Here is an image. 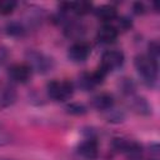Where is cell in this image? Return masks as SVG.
I'll return each mask as SVG.
<instances>
[{"label": "cell", "mask_w": 160, "mask_h": 160, "mask_svg": "<svg viewBox=\"0 0 160 160\" xmlns=\"http://www.w3.org/2000/svg\"><path fill=\"white\" fill-rule=\"evenodd\" d=\"M135 69L148 86H154L158 81V64L148 55H138L134 60Z\"/></svg>", "instance_id": "obj_1"}, {"label": "cell", "mask_w": 160, "mask_h": 160, "mask_svg": "<svg viewBox=\"0 0 160 160\" xmlns=\"http://www.w3.org/2000/svg\"><path fill=\"white\" fill-rule=\"evenodd\" d=\"M26 59H28V65L30 66L31 71H36L39 74H46L51 71L54 68L52 58H50L49 55L41 51L31 50L28 52Z\"/></svg>", "instance_id": "obj_2"}, {"label": "cell", "mask_w": 160, "mask_h": 160, "mask_svg": "<svg viewBox=\"0 0 160 160\" xmlns=\"http://www.w3.org/2000/svg\"><path fill=\"white\" fill-rule=\"evenodd\" d=\"M48 95L55 101H66L74 94V86L66 80H52L46 86Z\"/></svg>", "instance_id": "obj_3"}, {"label": "cell", "mask_w": 160, "mask_h": 160, "mask_svg": "<svg viewBox=\"0 0 160 160\" xmlns=\"http://www.w3.org/2000/svg\"><path fill=\"white\" fill-rule=\"evenodd\" d=\"M124 59H125V56H124L122 51H120V50H108L101 56L100 68L106 72L114 71V70L122 66Z\"/></svg>", "instance_id": "obj_4"}, {"label": "cell", "mask_w": 160, "mask_h": 160, "mask_svg": "<svg viewBox=\"0 0 160 160\" xmlns=\"http://www.w3.org/2000/svg\"><path fill=\"white\" fill-rule=\"evenodd\" d=\"M90 52H91V48H90V45L88 42L76 41L69 48L68 56L74 62H84L89 58Z\"/></svg>", "instance_id": "obj_5"}, {"label": "cell", "mask_w": 160, "mask_h": 160, "mask_svg": "<svg viewBox=\"0 0 160 160\" xmlns=\"http://www.w3.org/2000/svg\"><path fill=\"white\" fill-rule=\"evenodd\" d=\"M114 148L118 151L128 155L130 159H138L141 155V146L139 144L126 140V139H115Z\"/></svg>", "instance_id": "obj_6"}, {"label": "cell", "mask_w": 160, "mask_h": 160, "mask_svg": "<svg viewBox=\"0 0 160 160\" xmlns=\"http://www.w3.org/2000/svg\"><path fill=\"white\" fill-rule=\"evenodd\" d=\"M31 69L28 64H14L9 68V78L19 84H25L31 78Z\"/></svg>", "instance_id": "obj_7"}, {"label": "cell", "mask_w": 160, "mask_h": 160, "mask_svg": "<svg viewBox=\"0 0 160 160\" xmlns=\"http://www.w3.org/2000/svg\"><path fill=\"white\" fill-rule=\"evenodd\" d=\"M79 155H81L86 160H95L99 155V146L95 139H86L78 148Z\"/></svg>", "instance_id": "obj_8"}, {"label": "cell", "mask_w": 160, "mask_h": 160, "mask_svg": "<svg viewBox=\"0 0 160 160\" xmlns=\"http://www.w3.org/2000/svg\"><path fill=\"white\" fill-rule=\"evenodd\" d=\"M119 35V30L116 26L110 25V24H104L96 32V39L101 44H111L116 40Z\"/></svg>", "instance_id": "obj_9"}, {"label": "cell", "mask_w": 160, "mask_h": 160, "mask_svg": "<svg viewBox=\"0 0 160 160\" xmlns=\"http://www.w3.org/2000/svg\"><path fill=\"white\" fill-rule=\"evenodd\" d=\"M91 104H92V106L96 110L106 111V110H109V109H111L114 106L115 101H114V98H112L111 94H109V92H100V94H98L96 96L92 98Z\"/></svg>", "instance_id": "obj_10"}, {"label": "cell", "mask_w": 160, "mask_h": 160, "mask_svg": "<svg viewBox=\"0 0 160 160\" xmlns=\"http://www.w3.org/2000/svg\"><path fill=\"white\" fill-rule=\"evenodd\" d=\"M129 106L132 109V111H135L136 114L140 115H149L151 114V105L148 102L146 99H144L142 96H134L130 95V100H129Z\"/></svg>", "instance_id": "obj_11"}, {"label": "cell", "mask_w": 160, "mask_h": 160, "mask_svg": "<svg viewBox=\"0 0 160 160\" xmlns=\"http://www.w3.org/2000/svg\"><path fill=\"white\" fill-rule=\"evenodd\" d=\"M16 100V91L8 84H0V109L12 105Z\"/></svg>", "instance_id": "obj_12"}, {"label": "cell", "mask_w": 160, "mask_h": 160, "mask_svg": "<svg viewBox=\"0 0 160 160\" xmlns=\"http://www.w3.org/2000/svg\"><path fill=\"white\" fill-rule=\"evenodd\" d=\"M64 8L65 11L72 12V14H78V15H84L86 12L90 11L91 9V4L86 2V1H80V2H65L61 5Z\"/></svg>", "instance_id": "obj_13"}, {"label": "cell", "mask_w": 160, "mask_h": 160, "mask_svg": "<svg viewBox=\"0 0 160 160\" xmlns=\"http://www.w3.org/2000/svg\"><path fill=\"white\" fill-rule=\"evenodd\" d=\"M95 14L102 21H111L116 18V9L111 5H102L95 10Z\"/></svg>", "instance_id": "obj_14"}, {"label": "cell", "mask_w": 160, "mask_h": 160, "mask_svg": "<svg viewBox=\"0 0 160 160\" xmlns=\"http://www.w3.org/2000/svg\"><path fill=\"white\" fill-rule=\"evenodd\" d=\"M104 112H105V119H106L109 122L119 124V122L124 121V119H125L124 111H122V110H118V109H115L114 106H112L111 109L104 111Z\"/></svg>", "instance_id": "obj_15"}, {"label": "cell", "mask_w": 160, "mask_h": 160, "mask_svg": "<svg viewBox=\"0 0 160 160\" xmlns=\"http://www.w3.org/2000/svg\"><path fill=\"white\" fill-rule=\"evenodd\" d=\"M79 85H80V88L84 89L85 91H88V90L92 89L94 86H96L95 82H94V80H92L91 74H82V75L80 76V79H79Z\"/></svg>", "instance_id": "obj_16"}, {"label": "cell", "mask_w": 160, "mask_h": 160, "mask_svg": "<svg viewBox=\"0 0 160 160\" xmlns=\"http://www.w3.org/2000/svg\"><path fill=\"white\" fill-rule=\"evenodd\" d=\"M6 30H8V32H9L10 35H21V34L25 32V26H24V24H21V22L14 21V22L8 24Z\"/></svg>", "instance_id": "obj_17"}, {"label": "cell", "mask_w": 160, "mask_h": 160, "mask_svg": "<svg viewBox=\"0 0 160 160\" xmlns=\"http://www.w3.org/2000/svg\"><path fill=\"white\" fill-rule=\"evenodd\" d=\"M148 56L154 60L156 64L159 62V42L158 41H152L150 45H149V54Z\"/></svg>", "instance_id": "obj_18"}, {"label": "cell", "mask_w": 160, "mask_h": 160, "mask_svg": "<svg viewBox=\"0 0 160 160\" xmlns=\"http://www.w3.org/2000/svg\"><path fill=\"white\" fill-rule=\"evenodd\" d=\"M16 6L15 1H0V14H10Z\"/></svg>", "instance_id": "obj_19"}, {"label": "cell", "mask_w": 160, "mask_h": 160, "mask_svg": "<svg viewBox=\"0 0 160 160\" xmlns=\"http://www.w3.org/2000/svg\"><path fill=\"white\" fill-rule=\"evenodd\" d=\"M10 141H11V135L4 126L0 125V146L8 145Z\"/></svg>", "instance_id": "obj_20"}, {"label": "cell", "mask_w": 160, "mask_h": 160, "mask_svg": "<svg viewBox=\"0 0 160 160\" xmlns=\"http://www.w3.org/2000/svg\"><path fill=\"white\" fill-rule=\"evenodd\" d=\"M66 109H68L69 112L76 114V115H80V114H85L86 112V108L84 105H81V104H71Z\"/></svg>", "instance_id": "obj_21"}, {"label": "cell", "mask_w": 160, "mask_h": 160, "mask_svg": "<svg viewBox=\"0 0 160 160\" xmlns=\"http://www.w3.org/2000/svg\"><path fill=\"white\" fill-rule=\"evenodd\" d=\"M0 160H5V159H0Z\"/></svg>", "instance_id": "obj_22"}]
</instances>
